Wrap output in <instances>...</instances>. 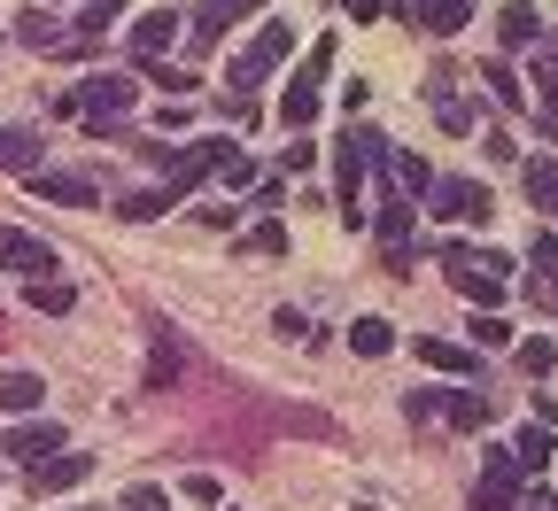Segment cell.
<instances>
[{
	"label": "cell",
	"instance_id": "cell-35",
	"mask_svg": "<svg viewBox=\"0 0 558 511\" xmlns=\"http://www.w3.org/2000/svg\"><path fill=\"white\" fill-rule=\"evenodd\" d=\"M117 511H171V496H163V488H156V480H132V488H124V503H117Z\"/></svg>",
	"mask_w": 558,
	"mask_h": 511
},
{
	"label": "cell",
	"instance_id": "cell-4",
	"mask_svg": "<svg viewBox=\"0 0 558 511\" xmlns=\"http://www.w3.org/2000/svg\"><path fill=\"white\" fill-rule=\"evenodd\" d=\"M288 54H295V24H264V32H256V39H248V47L233 54V70H226V86L256 101V86H264L271 70L288 62Z\"/></svg>",
	"mask_w": 558,
	"mask_h": 511
},
{
	"label": "cell",
	"instance_id": "cell-10",
	"mask_svg": "<svg viewBox=\"0 0 558 511\" xmlns=\"http://www.w3.org/2000/svg\"><path fill=\"white\" fill-rule=\"evenodd\" d=\"M0 264L24 271V279H54V248L39 233H24V226H0Z\"/></svg>",
	"mask_w": 558,
	"mask_h": 511
},
{
	"label": "cell",
	"instance_id": "cell-1",
	"mask_svg": "<svg viewBox=\"0 0 558 511\" xmlns=\"http://www.w3.org/2000/svg\"><path fill=\"white\" fill-rule=\"evenodd\" d=\"M442 271H450V287H458L473 311H497V303L512 295V256H497V248L450 241V248H442Z\"/></svg>",
	"mask_w": 558,
	"mask_h": 511
},
{
	"label": "cell",
	"instance_id": "cell-38",
	"mask_svg": "<svg viewBox=\"0 0 558 511\" xmlns=\"http://www.w3.org/2000/svg\"><path fill=\"white\" fill-rule=\"evenodd\" d=\"M349 24H373V16H403V0H341Z\"/></svg>",
	"mask_w": 558,
	"mask_h": 511
},
{
	"label": "cell",
	"instance_id": "cell-6",
	"mask_svg": "<svg viewBox=\"0 0 558 511\" xmlns=\"http://www.w3.org/2000/svg\"><path fill=\"white\" fill-rule=\"evenodd\" d=\"M226 156H233V139H226V132H209V139H194V148H179V156H171L163 186H171V194H194V186H202L209 171H218Z\"/></svg>",
	"mask_w": 558,
	"mask_h": 511
},
{
	"label": "cell",
	"instance_id": "cell-19",
	"mask_svg": "<svg viewBox=\"0 0 558 511\" xmlns=\"http://www.w3.org/2000/svg\"><path fill=\"white\" fill-rule=\"evenodd\" d=\"M450 86H458V78H450V70H435V78H427V101H435V124H442V132H473V117H481V109H473V101H458Z\"/></svg>",
	"mask_w": 558,
	"mask_h": 511
},
{
	"label": "cell",
	"instance_id": "cell-28",
	"mask_svg": "<svg viewBox=\"0 0 558 511\" xmlns=\"http://www.w3.org/2000/svg\"><path fill=\"white\" fill-rule=\"evenodd\" d=\"M349 349H357V356H388L396 349V326L388 318H357V326H349Z\"/></svg>",
	"mask_w": 558,
	"mask_h": 511
},
{
	"label": "cell",
	"instance_id": "cell-24",
	"mask_svg": "<svg viewBox=\"0 0 558 511\" xmlns=\"http://www.w3.org/2000/svg\"><path fill=\"white\" fill-rule=\"evenodd\" d=\"M520 186H527V202H535V209H550V217H558V163H550V156H527V163H520Z\"/></svg>",
	"mask_w": 558,
	"mask_h": 511
},
{
	"label": "cell",
	"instance_id": "cell-37",
	"mask_svg": "<svg viewBox=\"0 0 558 511\" xmlns=\"http://www.w3.org/2000/svg\"><path fill=\"white\" fill-rule=\"evenodd\" d=\"M148 78H156L163 94H194V86H202V78H194V70H179V62H156V70H148Z\"/></svg>",
	"mask_w": 558,
	"mask_h": 511
},
{
	"label": "cell",
	"instance_id": "cell-25",
	"mask_svg": "<svg viewBox=\"0 0 558 511\" xmlns=\"http://www.w3.org/2000/svg\"><path fill=\"white\" fill-rule=\"evenodd\" d=\"M481 86L497 94V109H520V101H527V86L512 78V62H505V54H488V62H481Z\"/></svg>",
	"mask_w": 558,
	"mask_h": 511
},
{
	"label": "cell",
	"instance_id": "cell-44",
	"mask_svg": "<svg viewBox=\"0 0 558 511\" xmlns=\"http://www.w3.org/2000/svg\"><path fill=\"white\" fill-rule=\"evenodd\" d=\"M248 9H271V0H241V16H248Z\"/></svg>",
	"mask_w": 558,
	"mask_h": 511
},
{
	"label": "cell",
	"instance_id": "cell-18",
	"mask_svg": "<svg viewBox=\"0 0 558 511\" xmlns=\"http://www.w3.org/2000/svg\"><path fill=\"white\" fill-rule=\"evenodd\" d=\"M403 256H411V202L388 194V209H380V264L403 271Z\"/></svg>",
	"mask_w": 558,
	"mask_h": 511
},
{
	"label": "cell",
	"instance_id": "cell-17",
	"mask_svg": "<svg viewBox=\"0 0 558 511\" xmlns=\"http://www.w3.org/2000/svg\"><path fill=\"white\" fill-rule=\"evenodd\" d=\"M497 47H505V54H520V47L535 54V47H543V16L527 9V0H512V9H497Z\"/></svg>",
	"mask_w": 558,
	"mask_h": 511
},
{
	"label": "cell",
	"instance_id": "cell-8",
	"mask_svg": "<svg viewBox=\"0 0 558 511\" xmlns=\"http://www.w3.org/2000/svg\"><path fill=\"white\" fill-rule=\"evenodd\" d=\"M427 209L450 217V226H481V217H488V186H481V179H435Z\"/></svg>",
	"mask_w": 558,
	"mask_h": 511
},
{
	"label": "cell",
	"instance_id": "cell-27",
	"mask_svg": "<svg viewBox=\"0 0 558 511\" xmlns=\"http://www.w3.org/2000/svg\"><path fill=\"white\" fill-rule=\"evenodd\" d=\"M171 202H179L171 186H140V194H124V209H117V217H132V226H156Z\"/></svg>",
	"mask_w": 558,
	"mask_h": 511
},
{
	"label": "cell",
	"instance_id": "cell-39",
	"mask_svg": "<svg viewBox=\"0 0 558 511\" xmlns=\"http://www.w3.org/2000/svg\"><path fill=\"white\" fill-rule=\"evenodd\" d=\"M194 217H202L209 233H233V226H241V209H233V202H209V209H194Z\"/></svg>",
	"mask_w": 558,
	"mask_h": 511
},
{
	"label": "cell",
	"instance_id": "cell-12",
	"mask_svg": "<svg viewBox=\"0 0 558 511\" xmlns=\"http://www.w3.org/2000/svg\"><path fill=\"white\" fill-rule=\"evenodd\" d=\"M32 194H47V202H62V209H94V202H101V179H94V171H39Z\"/></svg>",
	"mask_w": 558,
	"mask_h": 511
},
{
	"label": "cell",
	"instance_id": "cell-13",
	"mask_svg": "<svg viewBox=\"0 0 558 511\" xmlns=\"http://www.w3.org/2000/svg\"><path fill=\"white\" fill-rule=\"evenodd\" d=\"M24 480H32V496H62V488H78V480H94V458H86V450H62V458L32 465Z\"/></svg>",
	"mask_w": 558,
	"mask_h": 511
},
{
	"label": "cell",
	"instance_id": "cell-15",
	"mask_svg": "<svg viewBox=\"0 0 558 511\" xmlns=\"http://www.w3.org/2000/svg\"><path fill=\"white\" fill-rule=\"evenodd\" d=\"M233 16H241V0H202V9L186 16V47H194V54H209V47L233 32Z\"/></svg>",
	"mask_w": 558,
	"mask_h": 511
},
{
	"label": "cell",
	"instance_id": "cell-7",
	"mask_svg": "<svg viewBox=\"0 0 558 511\" xmlns=\"http://www.w3.org/2000/svg\"><path fill=\"white\" fill-rule=\"evenodd\" d=\"M62 450H70V434H62L54 418H16V426H9V458H16L24 473L47 465V458H62Z\"/></svg>",
	"mask_w": 558,
	"mask_h": 511
},
{
	"label": "cell",
	"instance_id": "cell-23",
	"mask_svg": "<svg viewBox=\"0 0 558 511\" xmlns=\"http://www.w3.org/2000/svg\"><path fill=\"white\" fill-rule=\"evenodd\" d=\"M24 303L47 311V318H70V311H78V287H70V279H24Z\"/></svg>",
	"mask_w": 558,
	"mask_h": 511
},
{
	"label": "cell",
	"instance_id": "cell-31",
	"mask_svg": "<svg viewBox=\"0 0 558 511\" xmlns=\"http://www.w3.org/2000/svg\"><path fill=\"white\" fill-rule=\"evenodd\" d=\"M512 458L527 465V480L550 465V426H520V442H512Z\"/></svg>",
	"mask_w": 558,
	"mask_h": 511
},
{
	"label": "cell",
	"instance_id": "cell-30",
	"mask_svg": "<svg viewBox=\"0 0 558 511\" xmlns=\"http://www.w3.org/2000/svg\"><path fill=\"white\" fill-rule=\"evenodd\" d=\"M179 380V349H171V326H156V349H148V388H171Z\"/></svg>",
	"mask_w": 558,
	"mask_h": 511
},
{
	"label": "cell",
	"instance_id": "cell-46",
	"mask_svg": "<svg viewBox=\"0 0 558 511\" xmlns=\"http://www.w3.org/2000/svg\"><path fill=\"white\" fill-rule=\"evenodd\" d=\"M357 511H380V503H357Z\"/></svg>",
	"mask_w": 558,
	"mask_h": 511
},
{
	"label": "cell",
	"instance_id": "cell-36",
	"mask_svg": "<svg viewBox=\"0 0 558 511\" xmlns=\"http://www.w3.org/2000/svg\"><path fill=\"white\" fill-rule=\"evenodd\" d=\"M550 364H558V349H550V341H520V373H527V380H543Z\"/></svg>",
	"mask_w": 558,
	"mask_h": 511
},
{
	"label": "cell",
	"instance_id": "cell-5",
	"mask_svg": "<svg viewBox=\"0 0 558 511\" xmlns=\"http://www.w3.org/2000/svg\"><path fill=\"white\" fill-rule=\"evenodd\" d=\"M527 503V465L512 450H481V480L465 496V511H520Z\"/></svg>",
	"mask_w": 558,
	"mask_h": 511
},
{
	"label": "cell",
	"instance_id": "cell-29",
	"mask_svg": "<svg viewBox=\"0 0 558 511\" xmlns=\"http://www.w3.org/2000/svg\"><path fill=\"white\" fill-rule=\"evenodd\" d=\"M117 16H124V0H86V9L70 16V32H78V39H101V32H109Z\"/></svg>",
	"mask_w": 558,
	"mask_h": 511
},
{
	"label": "cell",
	"instance_id": "cell-11",
	"mask_svg": "<svg viewBox=\"0 0 558 511\" xmlns=\"http://www.w3.org/2000/svg\"><path fill=\"white\" fill-rule=\"evenodd\" d=\"M0 171H9V179H39L47 171V139L24 132V124H0Z\"/></svg>",
	"mask_w": 558,
	"mask_h": 511
},
{
	"label": "cell",
	"instance_id": "cell-43",
	"mask_svg": "<svg viewBox=\"0 0 558 511\" xmlns=\"http://www.w3.org/2000/svg\"><path fill=\"white\" fill-rule=\"evenodd\" d=\"M520 511H558V496H550V488H527V503H520Z\"/></svg>",
	"mask_w": 558,
	"mask_h": 511
},
{
	"label": "cell",
	"instance_id": "cell-22",
	"mask_svg": "<svg viewBox=\"0 0 558 511\" xmlns=\"http://www.w3.org/2000/svg\"><path fill=\"white\" fill-rule=\"evenodd\" d=\"M279 124H288L295 139H303V132L318 124V78H295L288 94H279Z\"/></svg>",
	"mask_w": 558,
	"mask_h": 511
},
{
	"label": "cell",
	"instance_id": "cell-21",
	"mask_svg": "<svg viewBox=\"0 0 558 511\" xmlns=\"http://www.w3.org/2000/svg\"><path fill=\"white\" fill-rule=\"evenodd\" d=\"M39 403H47V380H39V373H0V411L39 418Z\"/></svg>",
	"mask_w": 558,
	"mask_h": 511
},
{
	"label": "cell",
	"instance_id": "cell-9",
	"mask_svg": "<svg viewBox=\"0 0 558 511\" xmlns=\"http://www.w3.org/2000/svg\"><path fill=\"white\" fill-rule=\"evenodd\" d=\"M179 24H186V16H171V9L132 16V70H156V62H163V47L179 39Z\"/></svg>",
	"mask_w": 558,
	"mask_h": 511
},
{
	"label": "cell",
	"instance_id": "cell-40",
	"mask_svg": "<svg viewBox=\"0 0 558 511\" xmlns=\"http://www.w3.org/2000/svg\"><path fill=\"white\" fill-rule=\"evenodd\" d=\"M318 163V148H311V139H295V148H279V171H311Z\"/></svg>",
	"mask_w": 558,
	"mask_h": 511
},
{
	"label": "cell",
	"instance_id": "cell-33",
	"mask_svg": "<svg viewBox=\"0 0 558 511\" xmlns=\"http://www.w3.org/2000/svg\"><path fill=\"white\" fill-rule=\"evenodd\" d=\"M218 179H226V186H233V194H256V186H264V171H256V163H248V156H241V148H233V156H226V163H218Z\"/></svg>",
	"mask_w": 558,
	"mask_h": 511
},
{
	"label": "cell",
	"instance_id": "cell-2",
	"mask_svg": "<svg viewBox=\"0 0 558 511\" xmlns=\"http://www.w3.org/2000/svg\"><path fill=\"white\" fill-rule=\"evenodd\" d=\"M403 418H411V426H458V434H481L488 418H497V403L473 396V388H411V396H403Z\"/></svg>",
	"mask_w": 558,
	"mask_h": 511
},
{
	"label": "cell",
	"instance_id": "cell-16",
	"mask_svg": "<svg viewBox=\"0 0 558 511\" xmlns=\"http://www.w3.org/2000/svg\"><path fill=\"white\" fill-rule=\"evenodd\" d=\"M16 47H32V54H54V62H62L70 32H62V16H54V9H24V16H16Z\"/></svg>",
	"mask_w": 558,
	"mask_h": 511
},
{
	"label": "cell",
	"instance_id": "cell-41",
	"mask_svg": "<svg viewBox=\"0 0 558 511\" xmlns=\"http://www.w3.org/2000/svg\"><path fill=\"white\" fill-rule=\"evenodd\" d=\"M186 503H209V511H218V473H194V480H186Z\"/></svg>",
	"mask_w": 558,
	"mask_h": 511
},
{
	"label": "cell",
	"instance_id": "cell-32",
	"mask_svg": "<svg viewBox=\"0 0 558 511\" xmlns=\"http://www.w3.org/2000/svg\"><path fill=\"white\" fill-rule=\"evenodd\" d=\"M241 248H248V256H288V226H279V217H264V226L241 233Z\"/></svg>",
	"mask_w": 558,
	"mask_h": 511
},
{
	"label": "cell",
	"instance_id": "cell-26",
	"mask_svg": "<svg viewBox=\"0 0 558 511\" xmlns=\"http://www.w3.org/2000/svg\"><path fill=\"white\" fill-rule=\"evenodd\" d=\"M527 264H535V303H543L550 287H558V233H535L527 241Z\"/></svg>",
	"mask_w": 558,
	"mask_h": 511
},
{
	"label": "cell",
	"instance_id": "cell-20",
	"mask_svg": "<svg viewBox=\"0 0 558 511\" xmlns=\"http://www.w3.org/2000/svg\"><path fill=\"white\" fill-rule=\"evenodd\" d=\"M411 349H418V364H435V373H450V380H473V349H458V341H442V333H418Z\"/></svg>",
	"mask_w": 558,
	"mask_h": 511
},
{
	"label": "cell",
	"instance_id": "cell-45",
	"mask_svg": "<svg viewBox=\"0 0 558 511\" xmlns=\"http://www.w3.org/2000/svg\"><path fill=\"white\" fill-rule=\"evenodd\" d=\"M70 511H101V503H70Z\"/></svg>",
	"mask_w": 558,
	"mask_h": 511
},
{
	"label": "cell",
	"instance_id": "cell-14",
	"mask_svg": "<svg viewBox=\"0 0 558 511\" xmlns=\"http://www.w3.org/2000/svg\"><path fill=\"white\" fill-rule=\"evenodd\" d=\"M411 24L427 39H458L473 24V0H411Z\"/></svg>",
	"mask_w": 558,
	"mask_h": 511
},
{
	"label": "cell",
	"instance_id": "cell-42",
	"mask_svg": "<svg viewBox=\"0 0 558 511\" xmlns=\"http://www.w3.org/2000/svg\"><path fill=\"white\" fill-rule=\"evenodd\" d=\"M248 209H288V186H279V179H264V186L248 194Z\"/></svg>",
	"mask_w": 558,
	"mask_h": 511
},
{
	"label": "cell",
	"instance_id": "cell-34",
	"mask_svg": "<svg viewBox=\"0 0 558 511\" xmlns=\"http://www.w3.org/2000/svg\"><path fill=\"white\" fill-rule=\"evenodd\" d=\"M465 333H473V349H505V341H512V326H505L497 311H481V318H473Z\"/></svg>",
	"mask_w": 558,
	"mask_h": 511
},
{
	"label": "cell",
	"instance_id": "cell-3",
	"mask_svg": "<svg viewBox=\"0 0 558 511\" xmlns=\"http://www.w3.org/2000/svg\"><path fill=\"white\" fill-rule=\"evenodd\" d=\"M70 94H78V124H124L140 101V70H86Z\"/></svg>",
	"mask_w": 558,
	"mask_h": 511
}]
</instances>
